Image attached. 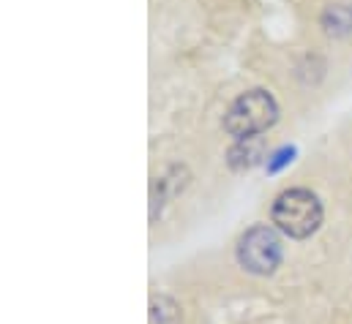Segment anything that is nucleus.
<instances>
[{"instance_id": "nucleus-2", "label": "nucleus", "mask_w": 352, "mask_h": 324, "mask_svg": "<svg viewBox=\"0 0 352 324\" xmlns=\"http://www.w3.org/2000/svg\"><path fill=\"white\" fill-rule=\"evenodd\" d=\"M276 120H278L276 98L263 87H254V90L241 93L230 104L224 115V128L235 139H249V137H260L267 128H273Z\"/></svg>"}, {"instance_id": "nucleus-1", "label": "nucleus", "mask_w": 352, "mask_h": 324, "mask_svg": "<svg viewBox=\"0 0 352 324\" xmlns=\"http://www.w3.org/2000/svg\"><path fill=\"white\" fill-rule=\"evenodd\" d=\"M270 218H273L276 229L284 232L287 238L306 240L322 224V205H320L317 194H311L309 188H289L276 196Z\"/></svg>"}, {"instance_id": "nucleus-5", "label": "nucleus", "mask_w": 352, "mask_h": 324, "mask_svg": "<svg viewBox=\"0 0 352 324\" xmlns=\"http://www.w3.org/2000/svg\"><path fill=\"white\" fill-rule=\"evenodd\" d=\"M322 27L331 36H347L352 30V5L350 3H336L322 11Z\"/></svg>"}, {"instance_id": "nucleus-4", "label": "nucleus", "mask_w": 352, "mask_h": 324, "mask_svg": "<svg viewBox=\"0 0 352 324\" xmlns=\"http://www.w3.org/2000/svg\"><path fill=\"white\" fill-rule=\"evenodd\" d=\"M263 137H249V139H238V145L230 150V166L232 169H252L254 163L263 159Z\"/></svg>"}, {"instance_id": "nucleus-6", "label": "nucleus", "mask_w": 352, "mask_h": 324, "mask_svg": "<svg viewBox=\"0 0 352 324\" xmlns=\"http://www.w3.org/2000/svg\"><path fill=\"white\" fill-rule=\"evenodd\" d=\"M151 324H180L175 303H170L167 297H156L151 303Z\"/></svg>"}, {"instance_id": "nucleus-7", "label": "nucleus", "mask_w": 352, "mask_h": 324, "mask_svg": "<svg viewBox=\"0 0 352 324\" xmlns=\"http://www.w3.org/2000/svg\"><path fill=\"white\" fill-rule=\"evenodd\" d=\"M292 159H295V148H278V150L267 159V172H270V174H276L278 169H284Z\"/></svg>"}, {"instance_id": "nucleus-3", "label": "nucleus", "mask_w": 352, "mask_h": 324, "mask_svg": "<svg viewBox=\"0 0 352 324\" xmlns=\"http://www.w3.org/2000/svg\"><path fill=\"white\" fill-rule=\"evenodd\" d=\"M238 262L254 275H270L281 262V240L270 227H252L238 240Z\"/></svg>"}]
</instances>
